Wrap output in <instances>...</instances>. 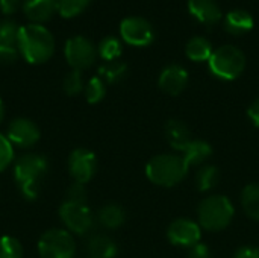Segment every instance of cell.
<instances>
[{
	"instance_id": "f546056e",
	"label": "cell",
	"mask_w": 259,
	"mask_h": 258,
	"mask_svg": "<svg viewBox=\"0 0 259 258\" xmlns=\"http://www.w3.org/2000/svg\"><path fill=\"white\" fill-rule=\"evenodd\" d=\"M0 258H23L21 243L11 236L0 237Z\"/></svg>"
},
{
	"instance_id": "5bb4252c",
	"label": "cell",
	"mask_w": 259,
	"mask_h": 258,
	"mask_svg": "<svg viewBox=\"0 0 259 258\" xmlns=\"http://www.w3.org/2000/svg\"><path fill=\"white\" fill-rule=\"evenodd\" d=\"M158 84H159V88L165 91L167 94L178 96L185 90L188 84V73L184 67L178 64H171L161 71Z\"/></svg>"
},
{
	"instance_id": "7402d4cb",
	"label": "cell",
	"mask_w": 259,
	"mask_h": 258,
	"mask_svg": "<svg viewBox=\"0 0 259 258\" xmlns=\"http://www.w3.org/2000/svg\"><path fill=\"white\" fill-rule=\"evenodd\" d=\"M100 225H103L108 230H115L121 227L126 220V213L124 210L117 205V204H108L103 208H100L99 216H97Z\"/></svg>"
},
{
	"instance_id": "9c48e42d",
	"label": "cell",
	"mask_w": 259,
	"mask_h": 258,
	"mask_svg": "<svg viewBox=\"0 0 259 258\" xmlns=\"http://www.w3.org/2000/svg\"><path fill=\"white\" fill-rule=\"evenodd\" d=\"M120 35L124 43L137 47L149 46L155 38L153 26L143 17H127L120 24Z\"/></svg>"
},
{
	"instance_id": "d4e9b609",
	"label": "cell",
	"mask_w": 259,
	"mask_h": 258,
	"mask_svg": "<svg viewBox=\"0 0 259 258\" xmlns=\"http://www.w3.org/2000/svg\"><path fill=\"white\" fill-rule=\"evenodd\" d=\"M220 179V172L215 166H203L196 173V187L200 192H209L212 190Z\"/></svg>"
},
{
	"instance_id": "d590c367",
	"label": "cell",
	"mask_w": 259,
	"mask_h": 258,
	"mask_svg": "<svg viewBox=\"0 0 259 258\" xmlns=\"http://www.w3.org/2000/svg\"><path fill=\"white\" fill-rule=\"evenodd\" d=\"M247 116L252 120V123L256 128H259V99H256L255 102H252V105L247 109Z\"/></svg>"
},
{
	"instance_id": "7a4b0ae2",
	"label": "cell",
	"mask_w": 259,
	"mask_h": 258,
	"mask_svg": "<svg viewBox=\"0 0 259 258\" xmlns=\"http://www.w3.org/2000/svg\"><path fill=\"white\" fill-rule=\"evenodd\" d=\"M47 172V160L38 154L21 155L14 166V179L21 192V195L35 201L41 190L42 178Z\"/></svg>"
},
{
	"instance_id": "d6a6232c",
	"label": "cell",
	"mask_w": 259,
	"mask_h": 258,
	"mask_svg": "<svg viewBox=\"0 0 259 258\" xmlns=\"http://www.w3.org/2000/svg\"><path fill=\"white\" fill-rule=\"evenodd\" d=\"M21 0H0V12L5 15H12L21 8Z\"/></svg>"
},
{
	"instance_id": "484cf974",
	"label": "cell",
	"mask_w": 259,
	"mask_h": 258,
	"mask_svg": "<svg viewBox=\"0 0 259 258\" xmlns=\"http://www.w3.org/2000/svg\"><path fill=\"white\" fill-rule=\"evenodd\" d=\"M121 43L118 38L115 36H105L99 46H97V53L102 59H105L106 62H111V61H117L118 56L121 55Z\"/></svg>"
},
{
	"instance_id": "52a82bcc",
	"label": "cell",
	"mask_w": 259,
	"mask_h": 258,
	"mask_svg": "<svg viewBox=\"0 0 259 258\" xmlns=\"http://www.w3.org/2000/svg\"><path fill=\"white\" fill-rule=\"evenodd\" d=\"M64 55H65L68 65L73 70L82 71V70L90 68L96 62L97 49L91 40L77 35V36L67 40L65 47H64Z\"/></svg>"
},
{
	"instance_id": "3957f363",
	"label": "cell",
	"mask_w": 259,
	"mask_h": 258,
	"mask_svg": "<svg viewBox=\"0 0 259 258\" xmlns=\"http://www.w3.org/2000/svg\"><path fill=\"white\" fill-rule=\"evenodd\" d=\"M188 172V166L181 155L162 154L153 157L146 166V176L150 182L159 187L178 186Z\"/></svg>"
},
{
	"instance_id": "7c38bea8",
	"label": "cell",
	"mask_w": 259,
	"mask_h": 258,
	"mask_svg": "<svg viewBox=\"0 0 259 258\" xmlns=\"http://www.w3.org/2000/svg\"><path fill=\"white\" fill-rule=\"evenodd\" d=\"M20 26L12 20L0 21V64H14L20 56Z\"/></svg>"
},
{
	"instance_id": "e0dca14e",
	"label": "cell",
	"mask_w": 259,
	"mask_h": 258,
	"mask_svg": "<svg viewBox=\"0 0 259 258\" xmlns=\"http://www.w3.org/2000/svg\"><path fill=\"white\" fill-rule=\"evenodd\" d=\"M182 160L185 164L190 167L203 164L211 155H212V148L209 143L203 140H190L181 151H179Z\"/></svg>"
},
{
	"instance_id": "4fadbf2b",
	"label": "cell",
	"mask_w": 259,
	"mask_h": 258,
	"mask_svg": "<svg viewBox=\"0 0 259 258\" xmlns=\"http://www.w3.org/2000/svg\"><path fill=\"white\" fill-rule=\"evenodd\" d=\"M39 129L38 126L29 119H14L8 126V140L12 146L18 148H32L39 140Z\"/></svg>"
},
{
	"instance_id": "30bf717a",
	"label": "cell",
	"mask_w": 259,
	"mask_h": 258,
	"mask_svg": "<svg viewBox=\"0 0 259 258\" xmlns=\"http://www.w3.org/2000/svg\"><path fill=\"white\" fill-rule=\"evenodd\" d=\"M96 169H97V158L94 152L85 148H77L70 154L68 172L74 179V182L87 184L88 181L93 179Z\"/></svg>"
},
{
	"instance_id": "ba28073f",
	"label": "cell",
	"mask_w": 259,
	"mask_h": 258,
	"mask_svg": "<svg viewBox=\"0 0 259 258\" xmlns=\"http://www.w3.org/2000/svg\"><path fill=\"white\" fill-rule=\"evenodd\" d=\"M59 217L67 231L77 236L87 234L94 225V216L87 204H74L65 201L59 208Z\"/></svg>"
},
{
	"instance_id": "83f0119b",
	"label": "cell",
	"mask_w": 259,
	"mask_h": 258,
	"mask_svg": "<svg viewBox=\"0 0 259 258\" xmlns=\"http://www.w3.org/2000/svg\"><path fill=\"white\" fill-rule=\"evenodd\" d=\"M83 91L88 103H99L106 94V84L99 76H94L87 82Z\"/></svg>"
},
{
	"instance_id": "4316f807",
	"label": "cell",
	"mask_w": 259,
	"mask_h": 258,
	"mask_svg": "<svg viewBox=\"0 0 259 258\" xmlns=\"http://www.w3.org/2000/svg\"><path fill=\"white\" fill-rule=\"evenodd\" d=\"M91 0H58V14L64 18H73L82 14Z\"/></svg>"
},
{
	"instance_id": "44dd1931",
	"label": "cell",
	"mask_w": 259,
	"mask_h": 258,
	"mask_svg": "<svg viewBox=\"0 0 259 258\" xmlns=\"http://www.w3.org/2000/svg\"><path fill=\"white\" fill-rule=\"evenodd\" d=\"M212 44L208 38L205 36H193L187 46H185V53L191 61L196 62H203V61H209L211 55H212Z\"/></svg>"
},
{
	"instance_id": "d6986e66",
	"label": "cell",
	"mask_w": 259,
	"mask_h": 258,
	"mask_svg": "<svg viewBox=\"0 0 259 258\" xmlns=\"http://www.w3.org/2000/svg\"><path fill=\"white\" fill-rule=\"evenodd\" d=\"M190 135L191 134H190V129L185 125V122L178 120V119H171V120L167 122V125H165V137H167V141L178 152L191 140Z\"/></svg>"
},
{
	"instance_id": "6da1fadb",
	"label": "cell",
	"mask_w": 259,
	"mask_h": 258,
	"mask_svg": "<svg viewBox=\"0 0 259 258\" xmlns=\"http://www.w3.org/2000/svg\"><path fill=\"white\" fill-rule=\"evenodd\" d=\"M20 55L29 64H44L55 53V38L52 32L42 24L29 23L20 26L18 33Z\"/></svg>"
},
{
	"instance_id": "1f68e13d",
	"label": "cell",
	"mask_w": 259,
	"mask_h": 258,
	"mask_svg": "<svg viewBox=\"0 0 259 258\" xmlns=\"http://www.w3.org/2000/svg\"><path fill=\"white\" fill-rule=\"evenodd\" d=\"M67 201L74 204H87V189L85 184L73 182L67 190Z\"/></svg>"
},
{
	"instance_id": "ffe728a7",
	"label": "cell",
	"mask_w": 259,
	"mask_h": 258,
	"mask_svg": "<svg viewBox=\"0 0 259 258\" xmlns=\"http://www.w3.org/2000/svg\"><path fill=\"white\" fill-rule=\"evenodd\" d=\"M88 252L91 258H115L118 254V248L111 237L97 234L90 239Z\"/></svg>"
},
{
	"instance_id": "cb8c5ba5",
	"label": "cell",
	"mask_w": 259,
	"mask_h": 258,
	"mask_svg": "<svg viewBox=\"0 0 259 258\" xmlns=\"http://www.w3.org/2000/svg\"><path fill=\"white\" fill-rule=\"evenodd\" d=\"M127 73V65L121 61H111L99 68V78L105 84H117L124 79Z\"/></svg>"
},
{
	"instance_id": "f1b7e54d",
	"label": "cell",
	"mask_w": 259,
	"mask_h": 258,
	"mask_svg": "<svg viewBox=\"0 0 259 258\" xmlns=\"http://www.w3.org/2000/svg\"><path fill=\"white\" fill-rule=\"evenodd\" d=\"M62 90L68 96H77L79 93H82L85 90L82 71L71 70L70 73H67V76L62 81Z\"/></svg>"
},
{
	"instance_id": "5b68a950",
	"label": "cell",
	"mask_w": 259,
	"mask_h": 258,
	"mask_svg": "<svg viewBox=\"0 0 259 258\" xmlns=\"http://www.w3.org/2000/svg\"><path fill=\"white\" fill-rule=\"evenodd\" d=\"M209 70L214 76L223 81L237 79L246 68V56L243 50L235 46L226 44L215 49L208 61Z\"/></svg>"
},
{
	"instance_id": "8fae6325",
	"label": "cell",
	"mask_w": 259,
	"mask_h": 258,
	"mask_svg": "<svg viewBox=\"0 0 259 258\" xmlns=\"http://www.w3.org/2000/svg\"><path fill=\"white\" fill-rule=\"evenodd\" d=\"M202 228L199 224L190 219H178L170 224L167 230V239L171 245L181 248H193L200 242Z\"/></svg>"
},
{
	"instance_id": "603a6c76",
	"label": "cell",
	"mask_w": 259,
	"mask_h": 258,
	"mask_svg": "<svg viewBox=\"0 0 259 258\" xmlns=\"http://www.w3.org/2000/svg\"><path fill=\"white\" fill-rule=\"evenodd\" d=\"M241 207L249 219L259 220V184H249L243 189Z\"/></svg>"
},
{
	"instance_id": "2e32d148",
	"label": "cell",
	"mask_w": 259,
	"mask_h": 258,
	"mask_svg": "<svg viewBox=\"0 0 259 258\" xmlns=\"http://www.w3.org/2000/svg\"><path fill=\"white\" fill-rule=\"evenodd\" d=\"M188 11L206 26H214L222 20V9L215 0H188Z\"/></svg>"
},
{
	"instance_id": "e575fe53",
	"label": "cell",
	"mask_w": 259,
	"mask_h": 258,
	"mask_svg": "<svg viewBox=\"0 0 259 258\" xmlns=\"http://www.w3.org/2000/svg\"><path fill=\"white\" fill-rule=\"evenodd\" d=\"M234 258H259V249L253 246H243L234 254Z\"/></svg>"
},
{
	"instance_id": "9a60e30c",
	"label": "cell",
	"mask_w": 259,
	"mask_h": 258,
	"mask_svg": "<svg viewBox=\"0 0 259 258\" xmlns=\"http://www.w3.org/2000/svg\"><path fill=\"white\" fill-rule=\"evenodd\" d=\"M21 8L30 23L42 24L58 12V0H23Z\"/></svg>"
},
{
	"instance_id": "8992f818",
	"label": "cell",
	"mask_w": 259,
	"mask_h": 258,
	"mask_svg": "<svg viewBox=\"0 0 259 258\" xmlns=\"http://www.w3.org/2000/svg\"><path fill=\"white\" fill-rule=\"evenodd\" d=\"M38 254L41 258H74L76 243L71 233L61 228L46 231L38 240Z\"/></svg>"
},
{
	"instance_id": "ac0fdd59",
	"label": "cell",
	"mask_w": 259,
	"mask_h": 258,
	"mask_svg": "<svg viewBox=\"0 0 259 258\" xmlns=\"http://www.w3.org/2000/svg\"><path fill=\"white\" fill-rule=\"evenodd\" d=\"M223 26H225L226 32H229L232 35H243V33H247L249 30H252L253 17L247 11L234 9V11L228 12V15L225 17Z\"/></svg>"
},
{
	"instance_id": "8d00e7d4",
	"label": "cell",
	"mask_w": 259,
	"mask_h": 258,
	"mask_svg": "<svg viewBox=\"0 0 259 258\" xmlns=\"http://www.w3.org/2000/svg\"><path fill=\"white\" fill-rule=\"evenodd\" d=\"M3 117H5V105H3V102H2V99H0V123H2V120H3Z\"/></svg>"
},
{
	"instance_id": "4dcf8cb0",
	"label": "cell",
	"mask_w": 259,
	"mask_h": 258,
	"mask_svg": "<svg viewBox=\"0 0 259 258\" xmlns=\"http://www.w3.org/2000/svg\"><path fill=\"white\" fill-rule=\"evenodd\" d=\"M14 161V148L6 135L0 134V172L6 170Z\"/></svg>"
},
{
	"instance_id": "277c9868",
	"label": "cell",
	"mask_w": 259,
	"mask_h": 258,
	"mask_svg": "<svg viewBox=\"0 0 259 258\" xmlns=\"http://www.w3.org/2000/svg\"><path fill=\"white\" fill-rule=\"evenodd\" d=\"M235 210L232 202L222 195H214L205 198L197 210L199 225L206 231H222L225 230L234 219Z\"/></svg>"
},
{
	"instance_id": "836d02e7",
	"label": "cell",
	"mask_w": 259,
	"mask_h": 258,
	"mask_svg": "<svg viewBox=\"0 0 259 258\" xmlns=\"http://www.w3.org/2000/svg\"><path fill=\"white\" fill-rule=\"evenodd\" d=\"M188 258H211V251L205 243H197L193 248H190Z\"/></svg>"
}]
</instances>
